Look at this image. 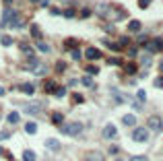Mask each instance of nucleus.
<instances>
[{
    "label": "nucleus",
    "mask_w": 163,
    "mask_h": 161,
    "mask_svg": "<svg viewBox=\"0 0 163 161\" xmlns=\"http://www.w3.org/2000/svg\"><path fill=\"white\" fill-rule=\"evenodd\" d=\"M60 130H62V134H66V136H76L81 130H83V124L81 122H66L60 126Z\"/></svg>",
    "instance_id": "nucleus-1"
},
{
    "label": "nucleus",
    "mask_w": 163,
    "mask_h": 161,
    "mask_svg": "<svg viewBox=\"0 0 163 161\" xmlns=\"http://www.w3.org/2000/svg\"><path fill=\"white\" fill-rule=\"evenodd\" d=\"M29 68H31V73L33 75H37V77H44L46 73H48V68H46V64L44 62H37V60H29Z\"/></svg>",
    "instance_id": "nucleus-2"
},
{
    "label": "nucleus",
    "mask_w": 163,
    "mask_h": 161,
    "mask_svg": "<svg viewBox=\"0 0 163 161\" xmlns=\"http://www.w3.org/2000/svg\"><path fill=\"white\" fill-rule=\"evenodd\" d=\"M132 138H134L136 142H147V140H149V130H147V128H134Z\"/></svg>",
    "instance_id": "nucleus-3"
},
{
    "label": "nucleus",
    "mask_w": 163,
    "mask_h": 161,
    "mask_svg": "<svg viewBox=\"0 0 163 161\" xmlns=\"http://www.w3.org/2000/svg\"><path fill=\"white\" fill-rule=\"evenodd\" d=\"M144 48H147V52H161L163 50V39H151V41H147L144 43Z\"/></svg>",
    "instance_id": "nucleus-4"
},
{
    "label": "nucleus",
    "mask_w": 163,
    "mask_h": 161,
    "mask_svg": "<svg viewBox=\"0 0 163 161\" xmlns=\"http://www.w3.org/2000/svg\"><path fill=\"white\" fill-rule=\"evenodd\" d=\"M116 136H118V128L114 124H107L103 128V138H116Z\"/></svg>",
    "instance_id": "nucleus-5"
},
{
    "label": "nucleus",
    "mask_w": 163,
    "mask_h": 161,
    "mask_svg": "<svg viewBox=\"0 0 163 161\" xmlns=\"http://www.w3.org/2000/svg\"><path fill=\"white\" fill-rule=\"evenodd\" d=\"M147 124H149V128H151V130H157V132L163 128V122L157 118V116H153V118H149V122H147Z\"/></svg>",
    "instance_id": "nucleus-6"
},
{
    "label": "nucleus",
    "mask_w": 163,
    "mask_h": 161,
    "mask_svg": "<svg viewBox=\"0 0 163 161\" xmlns=\"http://www.w3.org/2000/svg\"><path fill=\"white\" fill-rule=\"evenodd\" d=\"M23 110L27 112V114H39V112H41V103H37V101H33V103H27V105L23 107Z\"/></svg>",
    "instance_id": "nucleus-7"
},
{
    "label": "nucleus",
    "mask_w": 163,
    "mask_h": 161,
    "mask_svg": "<svg viewBox=\"0 0 163 161\" xmlns=\"http://www.w3.org/2000/svg\"><path fill=\"white\" fill-rule=\"evenodd\" d=\"M111 97L118 101V103H124V101H128V95H122L118 91V89H111Z\"/></svg>",
    "instance_id": "nucleus-8"
},
{
    "label": "nucleus",
    "mask_w": 163,
    "mask_h": 161,
    "mask_svg": "<svg viewBox=\"0 0 163 161\" xmlns=\"http://www.w3.org/2000/svg\"><path fill=\"white\" fill-rule=\"evenodd\" d=\"M122 122H124V126H134V124H136V116L134 114H126L122 118Z\"/></svg>",
    "instance_id": "nucleus-9"
},
{
    "label": "nucleus",
    "mask_w": 163,
    "mask_h": 161,
    "mask_svg": "<svg viewBox=\"0 0 163 161\" xmlns=\"http://www.w3.org/2000/svg\"><path fill=\"white\" fill-rule=\"evenodd\" d=\"M85 56H87L89 60H97V58L101 56V52H99V50H95V48H89L87 52H85Z\"/></svg>",
    "instance_id": "nucleus-10"
},
{
    "label": "nucleus",
    "mask_w": 163,
    "mask_h": 161,
    "mask_svg": "<svg viewBox=\"0 0 163 161\" xmlns=\"http://www.w3.org/2000/svg\"><path fill=\"white\" fill-rule=\"evenodd\" d=\"M25 132H27V134H35L37 132V124L35 122H27V124H25Z\"/></svg>",
    "instance_id": "nucleus-11"
},
{
    "label": "nucleus",
    "mask_w": 163,
    "mask_h": 161,
    "mask_svg": "<svg viewBox=\"0 0 163 161\" xmlns=\"http://www.w3.org/2000/svg\"><path fill=\"white\" fill-rule=\"evenodd\" d=\"M21 91H23V93H27V95H33L35 87H33L31 83H23V85H21Z\"/></svg>",
    "instance_id": "nucleus-12"
},
{
    "label": "nucleus",
    "mask_w": 163,
    "mask_h": 161,
    "mask_svg": "<svg viewBox=\"0 0 163 161\" xmlns=\"http://www.w3.org/2000/svg\"><path fill=\"white\" fill-rule=\"evenodd\" d=\"M46 147L48 149H58L60 147V140L58 138H46Z\"/></svg>",
    "instance_id": "nucleus-13"
},
{
    "label": "nucleus",
    "mask_w": 163,
    "mask_h": 161,
    "mask_svg": "<svg viewBox=\"0 0 163 161\" xmlns=\"http://www.w3.org/2000/svg\"><path fill=\"white\" fill-rule=\"evenodd\" d=\"M128 31H132V33L140 31V21H130L128 23Z\"/></svg>",
    "instance_id": "nucleus-14"
},
{
    "label": "nucleus",
    "mask_w": 163,
    "mask_h": 161,
    "mask_svg": "<svg viewBox=\"0 0 163 161\" xmlns=\"http://www.w3.org/2000/svg\"><path fill=\"white\" fill-rule=\"evenodd\" d=\"M19 120H21V114L19 112H11V114H8V122H11V124H17Z\"/></svg>",
    "instance_id": "nucleus-15"
},
{
    "label": "nucleus",
    "mask_w": 163,
    "mask_h": 161,
    "mask_svg": "<svg viewBox=\"0 0 163 161\" xmlns=\"http://www.w3.org/2000/svg\"><path fill=\"white\" fill-rule=\"evenodd\" d=\"M44 89H46L48 93H54V91H56V83H54V80H46V85H44Z\"/></svg>",
    "instance_id": "nucleus-16"
},
{
    "label": "nucleus",
    "mask_w": 163,
    "mask_h": 161,
    "mask_svg": "<svg viewBox=\"0 0 163 161\" xmlns=\"http://www.w3.org/2000/svg\"><path fill=\"white\" fill-rule=\"evenodd\" d=\"M37 157H35V153H33V151H25L23 153V161H35Z\"/></svg>",
    "instance_id": "nucleus-17"
},
{
    "label": "nucleus",
    "mask_w": 163,
    "mask_h": 161,
    "mask_svg": "<svg viewBox=\"0 0 163 161\" xmlns=\"http://www.w3.org/2000/svg\"><path fill=\"white\" fill-rule=\"evenodd\" d=\"M0 43H2V46H11V43H13V37H11V35H2V37H0Z\"/></svg>",
    "instance_id": "nucleus-18"
},
{
    "label": "nucleus",
    "mask_w": 163,
    "mask_h": 161,
    "mask_svg": "<svg viewBox=\"0 0 163 161\" xmlns=\"http://www.w3.org/2000/svg\"><path fill=\"white\" fill-rule=\"evenodd\" d=\"M52 122H54V124H60V122H64L62 114H60V112H54V114H52Z\"/></svg>",
    "instance_id": "nucleus-19"
},
{
    "label": "nucleus",
    "mask_w": 163,
    "mask_h": 161,
    "mask_svg": "<svg viewBox=\"0 0 163 161\" xmlns=\"http://www.w3.org/2000/svg\"><path fill=\"white\" fill-rule=\"evenodd\" d=\"M31 35H33L35 39H41V31H39V27H37V25H33V27H31Z\"/></svg>",
    "instance_id": "nucleus-20"
},
{
    "label": "nucleus",
    "mask_w": 163,
    "mask_h": 161,
    "mask_svg": "<svg viewBox=\"0 0 163 161\" xmlns=\"http://www.w3.org/2000/svg\"><path fill=\"white\" fill-rule=\"evenodd\" d=\"M37 50L44 52V54H48V52H50V46H48V43H44V41H37Z\"/></svg>",
    "instance_id": "nucleus-21"
},
{
    "label": "nucleus",
    "mask_w": 163,
    "mask_h": 161,
    "mask_svg": "<svg viewBox=\"0 0 163 161\" xmlns=\"http://www.w3.org/2000/svg\"><path fill=\"white\" fill-rule=\"evenodd\" d=\"M54 95H56V97H64V95H66V89H64V87H56Z\"/></svg>",
    "instance_id": "nucleus-22"
},
{
    "label": "nucleus",
    "mask_w": 163,
    "mask_h": 161,
    "mask_svg": "<svg viewBox=\"0 0 163 161\" xmlns=\"http://www.w3.org/2000/svg\"><path fill=\"white\" fill-rule=\"evenodd\" d=\"M89 161H103V157L99 153H89Z\"/></svg>",
    "instance_id": "nucleus-23"
},
{
    "label": "nucleus",
    "mask_w": 163,
    "mask_h": 161,
    "mask_svg": "<svg viewBox=\"0 0 163 161\" xmlns=\"http://www.w3.org/2000/svg\"><path fill=\"white\" fill-rule=\"evenodd\" d=\"M126 73L128 75H134L136 73V64H132V62H130V64H126Z\"/></svg>",
    "instance_id": "nucleus-24"
},
{
    "label": "nucleus",
    "mask_w": 163,
    "mask_h": 161,
    "mask_svg": "<svg viewBox=\"0 0 163 161\" xmlns=\"http://www.w3.org/2000/svg\"><path fill=\"white\" fill-rule=\"evenodd\" d=\"M81 83H83V85H87V87H91V85H93V80H91V77H83V79H81Z\"/></svg>",
    "instance_id": "nucleus-25"
},
{
    "label": "nucleus",
    "mask_w": 163,
    "mask_h": 161,
    "mask_svg": "<svg viewBox=\"0 0 163 161\" xmlns=\"http://www.w3.org/2000/svg\"><path fill=\"white\" fill-rule=\"evenodd\" d=\"M107 64H109V66H118V64H120V58H109Z\"/></svg>",
    "instance_id": "nucleus-26"
},
{
    "label": "nucleus",
    "mask_w": 163,
    "mask_h": 161,
    "mask_svg": "<svg viewBox=\"0 0 163 161\" xmlns=\"http://www.w3.org/2000/svg\"><path fill=\"white\" fill-rule=\"evenodd\" d=\"M136 97H138V101H144V99H147V93H144L142 89H140V91L136 93Z\"/></svg>",
    "instance_id": "nucleus-27"
},
{
    "label": "nucleus",
    "mask_w": 163,
    "mask_h": 161,
    "mask_svg": "<svg viewBox=\"0 0 163 161\" xmlns=\"http://www.w3.org/2000/svg\"><path fill=\"white\" fill-rule=\"evenodd\" d=\"M21 50H23V52H27V54H29V56H31V54H33V50H31V48L27 46V43H21Z\"/></svg>",
    "instance_id": "nucleus-28"
},
{
    "label": "nucleus",
    "mask_w": 163,
    "mask_h": 161,
    "mask_svg": "<svg viewBox=\"0 0 163 161\" xmlns=\"http://www.w3.org/2000/svg\"><path fill=\"white\" fill-rule=\"evenodd\" d=\"M149 4H151V0H138V6L140 8H147Z\"/></svg>",
    "instance_id": "nucleus-29"
},
{
    "label": "nucleus",
    "mask_w": 163,
    "mask_h": 161,
    "mask_svg": "<svg viewBox=\"0 0 163 161\" xmlns=\"http://www.w3.org/2000/svg\"><path fill=\"white\" fill-rule=\"evenodd\" d=\"M72 101H74V103H81V101H83V95H79V93L72 95Z\"/></svg>",
    "instance_id": "nucleus-30"
},
{
    "label": "nucleus",
    "mask_w": 163,
    "mask_h": 161,
    "mask_svg": "<svg viewBox=\"0 0 163 161\" xmlns=\"http://www.w3.org/2000/svg\"><path fill=\"white\" fill-rule=\"evenodd\" d=\"M130 161H147V157H144V155H136V157H132Z\"/></svg>",
    "instance_id": "nucleus-31"
},
{
    "label": "nucleus",
    "mask_w": 163,
    "mask_h": 161,
    "mask_svg": "<svg viewBox=\"0 0 163 161\" xmlns=\"http://www.w3.org/2000/svg\"><path fill=\"white\" fill-rule=\"evenodd\" d=\"M87 73H89V75H97V73H99V70H97L95 66H89V68H87Z\"/></svg>",
    "instance_id": "nucleus-32"
},
{
    "label": "nucleus",
    "mask_w": 163,
    "mask_h": 161,
    "mask_svg": "<svg viewBox=\"0 0 163 161\" xmlns=\"http://www.w3.org/2000/svg\"><path fill=\"white\" fill-rule=\"evenodd\" d=\"M66 46H68V48H74V46H76V39H68Z\"/></svg>",
    "instance_id": "nucleus-33"
},
{
    "label": "nucleus",
    "mask_w": 163,
    "mask_h": 161,
    "mask_svg": "<svg viewBox=\"0 0 163 161\" xmlns=\"http://www.w3.org/2000/svg\"><path fill=\"white\" fill-rule=\"evenodd\" d=\"M140 62H142L144 66H147V64H151V58H149V56H142V60H140Z\"/></svg>",
    "instance_id": "nucleus-34"
},
{
    "label": "nucleus",
    "mask_w": 163,
    "mask_h": 161,
    "mask_svg": "<svg viewBox=\"0 0 163 161\" xmlns=\"http://www.w3.org/2000/svg\"><path fill=\"white\" fill-rule=\"evenodd\" d=\"M64 68H66L64 62H58V64H56V70H64Z\"/></svg>",
    "instance_id": "nucleus-35"
},
{
    "label": "nucleus",
    "mask_w": 163,
    "mask_h": 161,
    "mask_svg": "<svg viewBox=\"0 0 163 161\" xmlns=\"http://www.w3.org/2000/svg\"><path fill=\"white\" fill-rule=\"evenodd\" d=\"M72 58H74V60H79V58H81V52H79V50H74V52H72Z\"/></svg>",
    "instance_id": "nucleus-36"
},
{
    "label": "nucleus",
    "mask_w": 163,
    "mask_h": 161,
    "mask_svg": "<svg viewBox=\"0 0 163 161\" xmlns=\"http://www.w3.org/2000/svg\"><path fill=\"white\" fill-rule=\"evenodd\" d=\"M64 15L66 17H74V11H72V8H68V11H64Z\"/></svg>",
    "instance_id": "nucleus-37"
},
{
    "label": "nucleus",
    "mask_w": 163,
    "mask_h": 161,
    "mask_svg": "<svg viewBox=\"0 0 163 161\" xmlns=\"http://www.w3.org/2000/svg\"><path fill=\"white\" fill-rule=\"evenodd\" d=\"M8 138V132H0V140H6Z\"/></svg>",
    "instance_id": "nucleus-38"
},
{
    "label": "nucleus",
    "mask_w": 163,
    "mask_h": 161,
    "mask_svg": "<svg viewBox=\"0 0 163 161\" xmlns=\"http://www.w3.org/2000/svg\"><path fill=\"white\" fill-rule=\"evenodd\" d=\"M155 87H163V79H157L155 80Z\"/></svg>",
    "instance_id": "nucleus-39"
},
{
    "label": "nucleus",
    "mask_w": 163,
    "mask_h": 161,
    "mask_svg": "<svg viewBox=\"0 0 163 161\" xmlns=\"http://www.w3.org/2000/svg\"><path fill=\"white\" fill-rule=\"evenodd\" d=\"M159 70H161V73H163V60L159 62Z\"/></svg>",
    "instance_id": "nucleus-40"
},
{
    "label": "nucleus",
    "mask_w": 163,
    "mask_h": 161,
    "mask_svg": "<svg viewBox=\"0 0 163 161\" xmlns=\"http://www.w3.org/2000/svg\"><path fill=\"white\" fill-rule=\"evenodd\" d=\"M6 93V89H2V87H0V95H4Z\"/></svg>",
    "instance_id": "nucleus-41"
},
{
    "label": "nucleus",
    "mask_w": 163,
    "mask_h": 161,
    "mask_svg": "<svg viewBox=\"0 0 163 161\" xmlns=\"http://www.w3.org/2000/svg\"><path fill=\"white\" fill-rule=\"evenodd\" d=\"M31 2H41V0H31Z\"/></svg>",
    "instance_id": "nucleus-42"
}]
</instances>
